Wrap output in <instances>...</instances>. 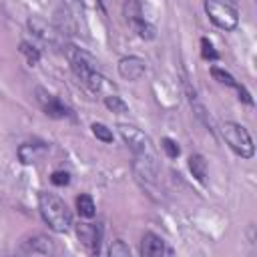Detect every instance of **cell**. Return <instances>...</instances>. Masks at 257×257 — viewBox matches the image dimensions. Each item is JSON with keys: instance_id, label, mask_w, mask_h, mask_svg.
Returning <instances> with one entry per match:
<instances>
[{"instance_id": "cell-1", "label": "cell", "mask_w": 257, "mask_h": 257, "mask_svg": "<svg viewBox=\"0 0 257 257\" xmlns=\"http://www.w3.org/2000/svg\"><path fill=\"white\" fill-rule=\"evenodd\" d=\"M38 211L44 223L56 233H66L72 227V213L68 205L54 193L42 191L38 195Z\"/></svg>"}, {"instance_id": "cell-2", "label": "cell", "mask_w": 257, "mask_h": 257, "mask_svg": "<svg viewBox=\"0 0 257 257\" xmlns=\"http://www.w3.org/2000/svg\"><path fill=\"white\" fill-rule=\"evenodd\" d=\"M221 133H223V139L225 143L229 145V149L239 155L241 159H251L255 155V145H253V139L249 135V131L239 124V122H233V120H227L223 122L221 126Z\"/></svg>"}, {"instance_id": "cell-3", "label": "cell", "mask_w": 257, "mask_h": 257, "mask_svg": "<svg viewBox=\"0 0 257 257\" xmlns=\"http://www.w3.org/2000/svg\"><path fill=\"white\" fill-rule=\"evenodd\" d=\"M205 12L209 20L221 28V30H235L239 24V12L237 6L231 0H203Z\"/></svg>"}, {"instance_id": "cell-4", "label": "cell", "mask_w": 257, "mask_h": 257, "mask_svg": "<svg viewBox=\"0 0 257 257\" xmlns=\"http://www.w3.org/2000/svg\"><path fill=\"white\" fill-rule=\"evenodd\" d=\"M118 135L122 137V141L126 143V147L135 153L137 159H147V161H155V149H153V143L151 139L139 131L137 126L133 124H118Z\"/></svg>"}, {"instance_id": "cell-5", "label": "cell", "mask_w": 257, "mask_h": 257, "mask_svg": "<svg viewBox=\"0 0 257 257\" xmlns=\"http://www.w3.org/2000/svg\"><path fill=\"white\" fill-rule=\"evenodd\" d=\"M124 16H126L128 26L133 28V32H135L139 38H143V40H153V38L157 36L155 26L145 20V16H143L141 6H139L137 0H126V2H124Z\"/></svg>"}, {"instance_id": "cell-6", "label": "cell", "mask_w": 257, "mask_h": 257, "mask_svg": "<svg viewBox=\"0 0 257 257\" xmlns=\"http://www.w3.org/2000/svg\"><path fill=\"white\" fill-rule=\"evenodd\" d=\"M64 54H66V58L70 62L72 72L80 78V82L86 80L88 74H92L94 70H98V62L88 52H84L82 48H76V46H70L68 44V46H64Z\"/></svg>"}, {"instance_id": "cell-7", "label": "cell", "mask_w": 257, "mask_h": 257, "mask_svg": "<svg viewBox=\"0 0 257 257\" xmlns=\"http://www.w3.org/2000/svg\"><path fill=\"white\" fill-rule=\"evenodd\" d=\"M36 100H38L40 108L44 110V114L50 116V118H64V116L70 114V108H68L58 96L50 94V92H48L46 88H42V86L36 88Z\"/></svg>"}, {"instance_id": "cell-8", "label": "cell", "mask_w": 257, "mask_h": 257, "mask_svg": "<svg viewBox=\"0 0 257 257\" xmlns=\"http://www.w3.org/2000/svg\"><path fill=\"white\" fill-rule=\"evenodd\" d=\"M116 70L118 74L124 78V80H141L147 72V62L141 58V56H122L116 64Z\"/></svg>"}, {"instance_id": "cell-9", "label": "cell", "mask_w": 257, "mask_h": 257, "mask_svg": "<svg viewBox=\"0 0 257 257\" xmlns=\"http://www.w3.org/2000/svg\"><path fill=\"white\" fill-rule=\"evenodd\" d=\"M76 237L92 253H98L100 241H102V227L96 223H78L76 225Z\"/></svg>"}, {"instance_id": "cell-10", "label": "cell", "mask_w": 257, "mask_h": 257, "mask_svg": "<svg viewBox=\"0 0 257 257\" xmlns=\"http://www.w3.org/2000/svg\"><path fill=\"white\" fill-rule=\"evenodd\" d=\"M173 249L167 247L163 237H159L153 231H147L141 239V255L143 257H161V255H171Z\"/></svg>"}, {"instance_id": "cell-11", "label": "cell", "mask_w": 257, "mask_h": 257, "mask_svg": "<svg viewBox=\"0 0 257 257\" xmlns=\"http://www.w3.org/2000/svg\"><path fill=\"white\" fill-rule=\"evenodd\" d=\"M20 251L26 253V255H54L56 247H54L50 237H46V235H32L26 241H22Z\"/></svg>"}, {"instance_id": "cell-12", "label": "cell", "mask_w": 257, "mask_h": 257, "mask_svg": "<svg viewBox=\"0 0 257 257\" xmlns=\"http://www.w3.org/2000/svg\"><path fill=\"white\" fill-rule=\"evenodd\" d=\"M28 28H30V32H32L34 36H38V38L44 40V42H52L54 36H56L54 28H52L42 16H36V14L28 18Z\"/></svg>"}, {"instance_id": "cell-13", "label": "cell", "mask_w": 257, "mask_h": 257, "mask_svg": "<svg viewBox=\"0 0 257 257\" xmlns=\"http://www.w3.org/2000/svg\"><path fill=\"white\" fill-rule=\"evenodd\" d=\"M44 153V147L34 145V143H22L18 147V159L22 165H32L38 161V157Z\"/></svg>"}, {"instance_id": "cell-14", "label": "cell", "mask_w": 257, "mask_h": 257, "mask_svg": "<svg viewBox=\"0 0 257 257\" xmlns=\"http://www.w3.org/2000/svg\"><path fill=\"white\" fill-rule=\"evenodd\" d=\"M189 171L193 173V177L199 181V183H205L207 181V161L203 155L195 153L189 157Z\"/></svg>"}, {"instance_id": "cell-15", "label": "cell", "mask_w": 257, "mask_h": 257, "mask_svg": "<svg viewBox=\"0 0 257 257\" xmlns=\"http://www.w3.org/2000/svg\"><path fill=\"white\" fill-rule=\"evenodd\" d=\"M76 209H78V215H80V217H86V219L94 217V213H96L94 201H92V197L86 195V193H82V195L76 197Z\"/></svg>"}, {"instance_id": "cell-16", "label": "cell", "mask_w": 257, "mask_h": 257, "mask_svg": "<svg viewBox=\"0 0 257 257\" xmlns=\"http://www.w3.org/2000/svg\"><path fill=\"white\" fill-rule=\"evenodd\" d=\"M104 106H106L108 110L116 112V114H124V112H128V104H126L118 94H114V92H110V94L104 96Z\"/></svg>"}, {"instance_id": "cell-17", "label": "cell", "mask_w": 257, "mask_h": 257, "mask_svg": "<svg viewBox=\"0 0 257 257\" xmlns=\"http://www.w3.org/2000/svg\"><path fill=\"white\" fill-rule=\"evenodd\" d=\"M211 76L219 82V84H225V86H229V88H235L239 82L233 78V74L231 72H227L225 68H219V66H211Z\"/></svg>"}, {"instance_id": "cell-18", "label": "cell", "mask_w": 257, "mask_h": 257, "mask_svg": "<svg viewBox=\"0 0 257 257\" xmlns=\"http://www.w3.org/2000/svg\"><path fill=\"white\" fill-rule=\"evenodd\" d=\"M90 131H92V135H94L98 141H102V143H106V145L114 141L112 131H110L106 124H102V122H92V124H90Z\"/></svg>"}, {"instance_id": "cell-19", "label": "cell", "mask_w": 257, "mask_h": 257, "mask_svg": "<svg viewBox=\"0 0 257 257\" xmlns=\"http://www.w3.org/2000/svg\"><path fill=\"white\" fill-rule=\"evenodd\" d=\"M20 52L26 56V60H28V64H38V60H40V50L38 48H34L32 44H28V42H20Z\"/></svg>"}, {"instance_id": "cell-20", "label": "cell", "mask_w": 257, "mask_h": 257, "mask_svg": "<svg viewBox=\"0 0 257 257\" xmlns=\"http://www.w3.org/2000/svg\"><path fill=\"white\" fill-rule=\"evenodd\" d=\"M108 255H110V257H131V249H128V245H126L124 241L116 239V241H112V245L108 247Z\"/></svg>"}, {"instance_id": "cell-21", "label": "cell", "mask_w": 257, "mask_h": 257, "mask_svg": "<svg viewBox=\"0 0 257 257\" xmlns=\"http://www.w3.org/2000/svg\"><path fill=\"white\" fill-rule=\"evenodd\" d=\"M201 56L205 60H211V62L219 58V52L215 50V46H213V42L209 38H201Z\"/></svg>"}, {"instance_id": "cell-22", "label": "cell", "mask_w": 257, "mask_h": 257, "mask_svg": "<svg viewBox=\"0 0 257 257\" xmlns=\"http://www.w3.org/2000/svg\"><path fill=\"white\" fill-rule=\"evenodd\" d=\"M161 149L167 153V157H171V159H177L179 155H181V149H179V145L173 141V139H169V137H165V139H161Z\"/></svg>"}, {"instance_id": "cell-23", "label": "cell", "mask_w": 257, "mask_h": 257, "mask_svg": "<svg viewBox=\"0 0 257 257\" xmlns=\"http://www.w3.org/2000/svg\"><path fill=\"white\" fill-rule=\"evenodd\" d=\"M50 181H52L56 187H64V185L70 183V175H68L66 171H54V173L50 175Z\"/></svg>"}, {"instance_id": "cell-24", "label": "cell", "mask_w": 257, "mask_h": 257, "mask_svg": "<svg viewBox=\"0 0 257 257\" xmlns=\"http://www.w3.org/2000/svg\"><path fill=\"white\" fill-rule=\"evenodd\" d=\"M235 90L239 92V98H241L243 102H247V104H253V96H251V92H249V90H247L243 84H237V86H235Z\"/></svg>"}, {"instance_id": "cell-25", "label": "cell", "mask_w": 257, "mask_h": 257, "mask_svg": "<svg viewBox=\"0 0 257 257\" xmlns=\"http://www.w3.org/2000/svg\"><path fill=\"white\" fill-rule=\"evenodd\" d=\"M62 2H64L70 10H74V12H78V10L82 8V6H80V0H62Z\"/></svg>"}]
</instances>
